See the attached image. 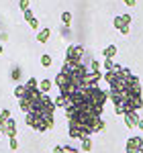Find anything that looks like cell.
I'll return each mask as SVG.
<instances>
[{"label": "cell", "instance_id": "f546056e", "mask_svg": "<svg viewBox=\"0 0 143 153\" xmlns=\"http://www.w3.org/2000/svg\"><path fill=\"white\" fill-rule=\"evenodd\" d=\"M137 127H139V129L143 131V118H141V120H139V125H137Z\"/></svg>", "mask_w": 143, "mask_h": 153}, {"label": "cell", "instance_id": "9a60e30c", "mask_svg": "<svg viewBox=\"0 0 143 153\" xmlns=\"http://www.w3.org/2000/svg\"><path fill=\"white\" fill-rule=\"evenodd\" d=\"M25 86H27V90H37V88H39V86H37V80H35V78H31V80L25 84Z\"/></svg>", "mask_w": 143, "mask_h": 153}, {"label": "cell", "instance_id": "4fadbf2b", "mask_svg": "<svg viewBox=\"0 0 143 153\" xmlns=\"http://www.w3.org/2000/svg\"><path fill=\"white\" fill-rule=\"evenodd\" d=\"M82 149L84 151H92V139H82Z\"/></svg>", "mask_w": 143, "mask_h": 153}, {"label": "cell", "instance_id": "7402d4cb", "mask_svg": "<svg viewBox=\"0 0 143 153\" xmlns=\"http://www.w3.org/2000/svg\"><path fill=\"white\" fill-rule=\"evenodd\" d=\"M115 27H117V29H123V27H125V23H123V19H121V16H117V19H115Z\"/></svg>", "mask_w": 143, "mask_h": 153}, {"label": "cell", "instance_id": "d4e9b609", "mask_svg": "<svg viewBox=\"0 0 143 153\" xmlns=\"http://www.w3.org/2000/svg\"><path fill=\"white\" fill-rule=\"evenodd\" d=\"M29 25H31V29H35V31L39 29V21H37V19H33V21H31Z\"/></svg>", "mask_w": 143, "mask_h": 153}, {"label": "cell", "instance_id": "1f68e13d", "mask_svg": "<svg viewBox=\"0 0 143 153\" xmlns=\"http://www.w3.org/2000/svg\"><path fill=\"white\" fill-rule=\"evenodd\" d=\"M0 135H2V125H0Z\"/></svg>", "mask_w": 143, "mask_h": 153}, {"label": "cell", "instance_id": "ba28073f", "mask_svg": "<svg viewBox=\"0 0 143 153\" xmlns=\"http://www.w3.org/2000/svg\"><path fill=\"white\" fill-rule=\"evenodd\" d=\"M102 55H104V59H112L115 55H117V47H115V45H108V47H104Z\"/></svg>", "mask_w": 143, "mask_h": 153}, {"label": "cell", "instance_id": "ac0fdd59", "mask_svg": "<svg viewBox=\"0 0 143 153\" xmlns=\"http://www.w3.org/2000/svg\"><path fill=\"white\" fill-rule=\"evenodd\" d=\"M104 70H107V71H112V70H115V63H112V59H104Z\"/></svg>", "mask_w": 143, "mask_h": 153}, {"label": "cell", "instance_id": "603a6c76", "mask_svg": "<svg viewBox=\"0 0 143 153\" xmlns=\"http://www.w3.org/2000/svg\"><path fill=\"white\" fill-rule=\"evenodd\" d=\"M63 153H78L76 147H70V145H63Z\"/></svg>", "mask_w": 143, "mask_h": 153}, {"label": "cell", "instance_id": "8fae6325", "mask_svg": "<svg viewBox=\"0 0 143 153\" xmlns=\"http://www.w3.org/2000/svg\"><path fill=\"white\" fill-rule=\"evenodd\" d=\"M21 76H23V74H21V68H19V65H14L12 71H10V78L14 80V82H19V80H21Z\"/></svg>", "mask_w": 143, "mask_h": 153}, {"label": "cell", "instance_id": "7c38bea8", "mask_svg": "<svg viewBox=\"0 0 143 153\" xmlns=\"http://www.w3.org/2000/svg\"><path fill=\"white\" fill-rule=\"evenodd\" d=\"M8 118H10V110H8V108H4V110L0 112V125H4Z\"/></svg>", "mask_w": 143, "mask_h": 153}, {"label": "cell", "instance_id": "52a82bcc", "mask_svg": "<svg viewBox=\"0 0 143 153\" xmlns=\"http://www.w3.org/2000/svg\"><path fill=\"white\" fill-rule=\"evenodd\" d=\"M49 35H51V31H49V29H41V31L37 33V41H39V43H47Z\"/></svg>", "mask_w": 143, "mask_h": 153}, {"label": "cell", "instance_id": "4dcf8cb0", "mask_svg": "<svg viewBox=\"0 0 143 153\" xmlns=\"http://www.w3.org/2000/svg\"><path fill=\"white\" fill-rule=\"evenodd\" d=\"M2 53H4V47H2V45H0V55H2Z\"/></svg>", "mask_w": 143, "mask_h": 153}, {"label": "cell", "instance_id": "5b68a950", "mask_svg": "<svg viewBox=\"0 0 143 153\" xmlns=\"http://www.w3.org/2000/svg\"><path fill=\"white\" fill-rule=\"evenodd\" d=\"M139 120H141V118H139L137 112H127V114H125V125H127L129 129H135V127L139 125Z\"/></svg>", "mask_w": 143, "mask_h": 153}, {"label": "cell", "instance_id": "30bf717a", "mask_svg": "<svg viewBox=\"0 0 143 153\" xmlns=\"http://www.w3.org/2000/svg\"><path fill=\"white\" fill-rule=\"evenodd\" d=\"M14 96H16L19 100H21L23 96H27V86H23V84H19V86L14 88Z\"/></svg>", "mask_w": 143, "mask_h": 153}, {"label": "cell", "instance_id": "ffe728a7", "mask_svg": "<svg viewBox=\"0 0 143 153\" xmlns=\"http://www.w3.org/2000/svg\"><path fill=\"white\" fill-rule=\"evenodd\" d=\"M90 70H92V71H100V63H98L96 59H92V61H90Z\"/></svg>", "mask_w": 143, "mask_h": 153}, {"label": "cell", "instance_id": "9c48e42d", "mask_svg": "<svg viewBox=\"0 0 143 153\" xmlns=\"http://www.w3.org/2000/svg\"><path fill=\"white\" fill-rule=\"evenodd\" d=\"M51 86H53L51 80H41V82H39V90H41L43 94H47L49 90H51Z\"/></svg>", "mask_w": 143, "mask_h": 153}, {"label": "cell", "instance_id": "5bb4252c", "mask_svg": "<svg viewBox=\"0 0 143 153\" xmlns=\"http://www.w3.org/2000/svg\"><path fill=\"white\" fill-rule=\"evenodd\" d=\"M51 61H53L51 55H47V53H45V55H41V65H43V68H49V65H51Z\"/></svg>", "mask_w": 143, "mask_h": 153}, {"label": "cell", "instance_id": "2e32d148", "mask_svg": "<svg viewBox=\"0 0 143 153\" xmlns=\"http://www.w3.org/2000/svg\"><path fill=\"white\" fill-rule=\"evenodd\" d=\"M53 102H55V108H57V106H61V108H66V98H63V96H57V98H55V100H53Z\"/></svg>", "mask_w": 143, "mask_h": 153}, {"label": "cell", "instance_id": "cb8c5ba5", "mask_svg": "<svg viewBox=\"0 0 143 153\" xmlns=\"http://www.w3.org/2000/svg\"><path fill=\"white\" fill-rule=\"evenodd\" d=\"M121 19H123V23H125V25H129V23H131V14H123Z\"/></svg>", "mask_w": 143, "mask_h": 153}, {"label": "cell", "instance_id": "d6a6232c", "mask_svg": "<svg viewBox=\"0 0 143 153\" xmlns=\"http://www.w3.org/2000/svg\"><path fill=\"white\" fill-rule=\"evenodd\" d=\"M137 153H143V149H141V151H137Z\"/></svg>", "mask_w": 143, "mask_h": 153}, {"label": "cell", "instance_id": "7a4b0ae2", "mask_svg": "<svg viewBox=\"0 0 143 153\" xmlns=\"http://www.w3.org/2000/svg\"><path fill=\"white\" fill-rule=\"evenodd\" d=\"M84 47L82 45H70L66 49V61H82Z\"/></svg>", "mask_w": 143, "mask_h": 153}, {"label": "cell", "instance_id": "f1b7e54d", "mask_svg": "<svg viewBox=\"0 0 143 153\" xmlns=\"http://www.w3.org/2000/svg\"><path fill=\"white\" fill-rule=\"evenodd\" d=\"M123 2H125L127 6H135V0H123Z\"/></svg>", "mask_w": 143, "mask_h": 153}, {"label": "cell", "instance_id": "4316f807", "mask_svg": "<svg viewBox=\"0 0 143 153\" xmlns=\"http://www.w3.org/2000/svg\"><path fill=\"white\" fill-rule=\"evenodd\" d=\"M53 153H63V145H57V147H53Z\"/></svg>", "mask_w": 143, "mask_h": 153}, {"label": "cell", "instance_id": "3957f363", "mask_svg": "<svg viewBox=\"0 0 143 153\" xmlns=\"http://www.w3.org/2000/svg\"><path fill=\"white\" fill-rule=\"evenodd\" d=\"M143 149V139L141 137H129L127 141V153H137Z\"/></svg>", "mask_w": 143, "mask_h": 153}, {"label": "cell", "instance_id": "44dd1931", "mask_svg": "<svg viewBox=\"0 0 143 153\" xmlns=\"http://www.w3.org/2000/svg\"><path fill=\"white\" fill-rule=\"evenodd\" d=\"M33 19H35V16H33V10H31V8H29V10H25V21H27V23H31Z\"/></svg>", "mask_w": 143, "mask_h": 153}, {"label": "cell", "instance_id": "484cf974", "mask_svg": "<svg viewBox=\"0 0 143 153\" xmlns=\"http://www.w3.org/2000/svg\"><path fill=\"white\" fill-rule=\"evenodd\" d=\"M19 147V141L16 139H10V149H16Z\"/></svg>", "mask_w": 143, "mask_h": 153}, {"label": "cell", "instance_id": "83f0119b", "mask_svg": "<svg viewBox=\"0 0 143 153\" xmlns=\"http://www.w3.org/2000/svg\"><path fill=\"white\" fill-rule=\"evenodd\" d=\"M121 33H123V35H127V33H129V25H125V27L121 29Z\"/></svg>", "mask_w": 143, "mask_h": 153}, {"label": "cell", "instance_id": "8992f818", "mask_svg": "<svg viewBox=\"0 0 143 153\" xmlns=\"http://www.w3.org/2000/svg\"><path fill=\"white\" fill-rule=\"evenodd\" d=\"M55 84H57V88H60V90H63V88H68L72 82H70V78H68L63 71H60V74L55 76Z\"/></svg>", "mask_w": 143, "mask_h": 153}, {"label": "cell", "instance_id": "d6986e66", "mask_svg": "<svg viewBox=\"0 0 143 153\" xmlns=\"http://www.w3.org/2000/svg\"><path fill=\"white\" fill-rule=\"evenodd\" d=\"M29 4H31V0H21V2H19V6H21V10H29Z\"/></svg>", "mask_w": 143, "mask_h": 153}, {"label": "cell", "instance_id": "e0dca14e", "mask_svg": "<svg viewBox=\"0 0 143 153\" xmlns=\"http://www.w3.org/2000/svg\"><path fill=\"white\" fill-rule=\"evenodd\" d=\"M61 21H63V25H70L72 23V14L70 12H61Z\"/></svg>", "mask_w": 143, "mask_h": 153}, {"label": "cell", "instance_id": "6da1fadb", "mask_svg": "<svg viewBox=\"0 0 143 153\" xmlns=\"http://www.w3.org/2000/svg\"><path fill=\"white\" fill-rule=\"evenodd\" d=\"M27 125H29L31 129H35V131H49L47 125H45V120H43V117H39L37 112H29V114H27Z\"/></svg>", "mask_w": 143, "mask_h": 153}, {"label": "cell", "instance_id": "277c9868", "mask_svg": "<svg viewBox=\"0 0 143 153\" xmlns=\"http://www.w3.org/2000/svg\"><path fill=\"white\" fill-rule=\"evenodd\" d=\"M2 135H6V137L14 139V135H16V123H14L12 118H8V120L2 125Z\"/></svg>", "mask_w": 143, "mask_h": 153}]
</instances>
